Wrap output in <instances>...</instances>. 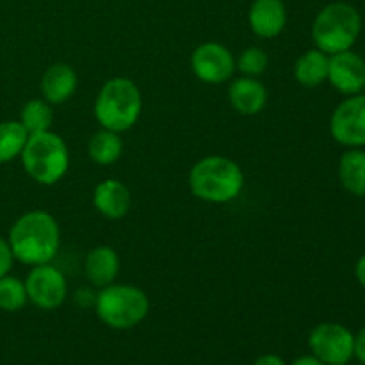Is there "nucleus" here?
<instances>
[{"mask_svg": "<svg viewBox=\"0 0 365 365\" xmlns=\"http://www.w3.org/2000/svg\"><path fill=\"white\" fill-rule=\"evenodd\" d=\"M130 191L125 184L114 178L102 180L93 192V205L102 216L109 220H121L130 210Z\"/></svg>", "mask_w": 365, "mask_h": 365, "instance_id": "13", "label": "nucleus"}, {"mask_svg": "<svg viewBox=\"0 0 365 365\" xmlns=\"http://www.w3.org/2000/svg\"><path fill=\"white\" fill-rule=\"evenodd\" d=\"M78 78L70 64L57 63L46 68L41 77V93L48 103H64L77 91Z\"/></svg>", "mask_w": 365, "mask_h": 365, "instance_id": "16", "label": "nucleus"}, {"mask_svg": "<svg viewBox=\"0 0 365 365\" xmlns=\"http://www.w3.org/2000/svg\"><path fill=\"white\" fill-rule=\"evenodd\" d=\"M252 365H287V364L284 362V359H282V356L269 353V355L259 356V359H257Z\"/></svg>", "mask_w": 365, "mask_h": 365, "instance_id": "27", "label": "nucleus"}, {"mask_svg": "<svg viewBox=\"0 0 365 365\" xmlns=\"http://www.w3.org/2000/svg\"><path fill=\"white\" fill-rule=\"evenodd\" d=\"M312 355L324 365H346L355 356V335L339 323H321L310 331Z\"/></svg>", "mask_w": 365, "mask_h": 365, "instance_id": "7", "label": "nucleus"}, {"mask_svg": "<svg viewBox=\"0 0 365 365\" xmlns=\"http://www.w3.org/2000/svg\"><path fill=\"white\" fill-rule=\"evenodd\" d=\"M191 70L202 82L223 84L234 75L235 59L221 43H203L192 52Z\"/></svg>", "mask_w": 365, "mask_h": 365, "instance_id": "9", "label": "nucleus"}, {"mask_svg": "<svg viewBox=\"0 0 365 365\" xmlns=\"http://www.w3.org/2000/svg\"><path fill=\"white\" fill-rule=\"evenodd\" d=\"M13 260H14V255L13 252H11L9 241L0 237V278L6 277V274L9 273L11 267H13Z\"/></svg>", "mask_w": 365, "mask_h": 365, "instance_id": "24", "label": "nucleus"}, {"mask_svg": "<svg viewBox=\"0 0 365 365\" xmlns=\"http://www.w3.org/2000/svg\"><path fill=\"white\" fill-rule=\"evenodd\" d=\"M331 135L344 146L365 145V95L351 96L339 103L330 120Z\"/></svg>", "mask_w": 365, "mask_h": 365, "instance_id": "10", "label": "nucleus"}, {"mask_svg": "<svg viewBox=\"0 0 365 365\" xmlns=\"http://www.w3.org/2000/svg\"><path fill=\"white\" fill-rule=\"evenodd\" d=\"M267 63H269L267 53L260 46H250V48L242 50L235 66L239 68L241 73H245V77H259L266 71Z\"/></svg>", "mask_w": 365, "mask_h": 365, "instance_id": "23", "label": "nucleus"}, {"mask_svg": "<svg viewBox=\"0 0 365 365\" xmlns=\"http://www.w3.org/2000/svg\"><path fill=\"white\" fill-rule=\"evenodd\" d=\"M248 21L252 31L260 38H277L287 24L284 0H255L250 7Z\"/></svg>", "mask_w": 365, "mask_h": 365, "instance_id": "12", "label": "nucleus"}, {"mask_svg": "<svg viewBox=\"0 0 365 365\" xmlns=\"http://www.w3.org/2000/svg\"><path fill=\"white\" fill-rule=\"evenodd\" d=\"M20 157L29 177L41 185L59 182L70 166L66 143L59 134L50 130L29 135Z\"/></svg>", "mask_w": 365, "mask_h": 365, "instance_id": "4", "label": "nucleus"}, {"mask_svg": "<svg viewBox=\"0 0 365 365\" xmlns=\"http://www.w3.org/2000/svg\"><path fill=\"white\" fill-rule=\"evenodd\" d=\"M29 132L20 121H2L0 123V164L9 163L21 155Z\"/></svg>", "mask_w": 365, "mask_h": 365, "instance_id": "20", "label": "nucleus"}, {"mask_svg": "<svg viewBox=\"0 0 365 365\" xmlns=\"http://www.w3.org/2000/svg\"><path fill=\"white\" fill-rule=\"evenodd\" d=\"M339 178L342 187L355 196H365V152L349 150L339 163Z\"/></svg>", "mask_w": 365, "mask_h": 365, "instance_id": "18", "label": "nucleus"}, {"mask_svg": "<svg viewBox=\"0 0 365 365\" xmlns=\"http://www.w3.org/2000/svg\"><path fill=\"white\" fill-rule=\"evenodd\" d=\"M328 81L337 91L356 95L365 88V61L351 50L334 53L328 63Z\"/></svg>", "mask_w": 365, "mask_h": 365, "instance_id": "11", "label": "nucleus"}, {"mask_svg": "<svg viewBox=\"0 0 365 365\" xmlns=\"http://www.w3.org/2000/svg\"><path fill=\"white\" fill-rule=\"evenodd\" d=\"M362 29L360 13L346 2L328 4L319 11L312 25V39L324 53L346 52L355 45Z\"/></svg>", "mask_w": 365, "mask_h": 365, "instance_id": "5", "label": "nucleus"}, {"mask_svg": "<svg viewBox=\"0 0 365 365\" xmlns=\"http://www.w3.org/2000/svg\"><path fill=\"white\" fill-rule=\"evenodd\" d=\"M355 274H356V280L360 282V285L365 287V255L359 260V264H356Z\"/></svg>", "mask_w": 365, "mask_h": 365, "instance_id": "29", "label": "nucleus"}, {"mask_svg": "<svg viewBox=\"0 0 365 365\" xmlns=\"http://www.w3.org/2000/svg\"><path fill=\"white\" fill-rule=\"evenodd\" d=\"M143 109V96L134 81L114 77L100 89L95 102V118L102 128L125 132L138 123Z\"/></svg>", "mask_w": 365, "mask_h": 365, "instance_id": "3", "label": "nucleus"}, {"mask_svg": "<svg viewBox=\"0 0 365 365\" xmlns=\"http://www.w3.org/2000/svg\"><path fill=\"white\" fill-rule=\"evenodd\" d=\"M330 57L319 48L307 50L298 57L294 64V77L305 88H317L328 78Z\"/></svg>", "mask_w": 365, "mask_h": 365, "instance_id": "17", "label": "nucleus"}, {"mask_svg": "<svg viewBox=\"0 0 365 365\" xmlns=\"http://www.w3.org/2000/svg\"><path fill=\"white\" fill-rule=\"evenodd\" d=\"M228 100L239 114L255 116L266 107L267 89L255 77L235 78L228 88Z\"/></svg>", "mask_w": 365, "mask_h": 365, "instance_id": "14", "label": "nucleus"}, {"mask_svg": "<svg viewBox=\"0 0 365 365\" xmlns=\"http://www.w3.org/2000/svg\"><path fill=\"white\" fill-rule=\"evenodd\" d=\"M96 294L89 289H78L77 294H75V303L81 307H95Z\"/></svg>", "mask_w": 365, "mask_h": 365, "instance_id": "25", "label": "nucleus"}, {"mask_svg": "<svg viewBox=\"0 0 365 365\" xmlns=\"http://www.w3.org/2000/svg\"><path fill=\"white\" fill-rule=\"evenodd\" d=\"M123 152V141L118 135V132L102 130L95 132L88 143V153L91 157L93 163L102 164V166H109V164L116 163Z\"/></svg>", "mask_w": 365, "mask_h": 365, "instance_id": "19", "label": "nucleus"}, {"mask_svg": "<svg viewBox=\"0 0 365 365\" xmlns=\"http://www.w3.org/2000/svg\"><path fill=\"white\" fill-rule=\"evenodd\" d=\"M53 121L52 107L46 100H29L20 113V123L24 125L25 130L31 134H39V132L50 130Z\"/></svg>", "mask_w": 365, "mask_h": 365, "instance_id": "21", "label": "nucleus"}, {"mask_svg": "<svg viewBox=\"0 0 365 365\" xmlns=\"http://www.w3.org/2000/svg\"><path fill=\"white\" fill-rule=\"evenodd\" d=\"M24 284L27 298L41 310L59 309L66 299V278L57 267L50 264H39L32 267Z\"/></svg>", "mask_w": 365, "mask_h": 365, "instance_id": "8", "label": "nucleus"}, {"mask_svg": "<svg viewBox=\"0 0 365 365\" xmlns=\"http://www.w3.org/2000/svg\"><path fill=\"white\" fill-rule=\"evenodd\" d=\"M84 273L93 287L103 289L116 280L120 273V257L110 246H96L88 253Z\"/></svg>", "mask_w": 365, "mask_h": 365, "instance_id": "15", "label": "nucleus"}, {"mask_svg": "<svg viewBox=\"0 0 365 365\" xmlns=\"http://www.w3.org/2000/svg\"><path fill=\"white\" fill-rule=\"evenodd\" d=\"M355 356L365 365V327L355 335Z\"/></svg>", "mask_w": 365, "mask_h": 365, "instance_id": "26", "label": "nucleus"}, {"mask_svg": "<svg viewBox=\"0 0 365 365\" xmlns=\"http://www.w3.org/2000/svg\"><path fill=\"white\" fill-rule=\"evenodd\" d=\"M27 291L25 284L16 277L0 278V310L4 312H18L27 303Z\"/></svg>", "mask_w": 365, "mask_h": 365, "instance_id": "22", "label": "nucleus"}, {"mask_svg": "<svg viewBox=\"0 0 365 365\" xmlns=\"http://www.w3.org/2000/svg\"><path fill=\"white\" fill-rule=\"evenodd\" d=\"M150 310V299L134 285H107L96 294L95 312L103 324L114 330L138 327Z\"/></svg>", "mask_w": 365, "mask_h": 365, "instance_id": "6", "label": "nucleus"}, {"mask_svg": "<svg viewBox=\"0 0 365 365\" xmlns=\"http://www.w3.org/2000/svg\"><path fill=\"white\" fill-rule=\"evenodd\" d=\"M291 365H324V364L321 362V360H317L314 355H307V356H299V359H296Z\"/></svg>", "mask_w": 365, "mask_h": 365, "instance_id": "28", "label": "nucleus"}, {"mask_svg": "<svg viewBox=\"0 0 365 365\" xmlns=\"http://www.w3.org/2000/svg\"><path fill=\"white\" fill-rule=\"evenodd\" d=\"M7 241L14 259L21 264H48L59 252V225L46 210H31L14 221Z\"/></svg>", "mask_w": 365, "mask_h": 365, "instance_id": "1", "label": "nucleus"}, {"mask_svg": "<svg viewBox=\"0 0 365 365\" xmlns=\"http://www.w3.org/2000/svg\"><path fill=\"white\" fill-rule=\"evenodd\" d=\"M245 185L239 164L228 157L210 155L198 160L189 173V187L196 198L210 203H228L237 198Z\"/></svg>", "mask_w": 365, "mask_h": 365, "instance_id": "2", "label": "nucleus"}]
</instances>
